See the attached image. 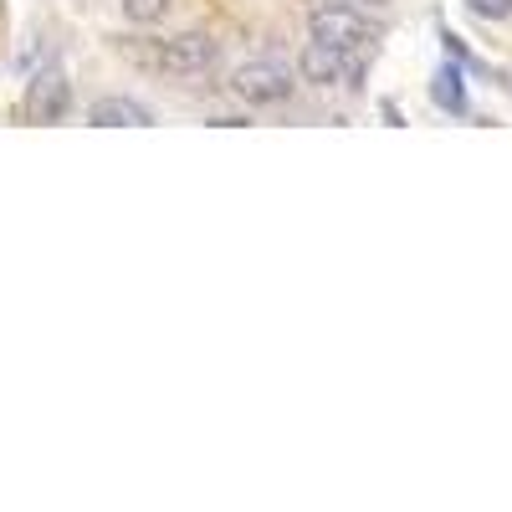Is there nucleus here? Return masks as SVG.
<instances>
[{
  "mask_svg": "<svg viewBox=\"0 0 512 512\" xmlns=\"http://www.w3.org/2000/svg\"><path fill=\"white\" fill-rule=\"evenodd\" d=\"M216 62H221V41L210 31H180V36L159 41V67L169 77H180V82H195L205 72H216Z\"/></svg>",
  "mask_w": 512,
  "mask_h": 512,
  "instance_id": "nucleus-3",
  "label": "nucleus"
},
{
  "mask_svg": "<svg viewBox=\"0 0 512 512\" xmlns=\"http://www.w3.org/2000/svg\"><path fill=\"white\" fill-rule=\"evenodd\" d=\"M67 108H72V82H67V72L47 67V72H36V77L26 82V113H31L36 123H57V118H67Z\"/></svg>",
  "mask_w": 512,
  "mask_h": 512,
  "instance_id": "nucleus-5",
  "label": "nucleus"
},
{
  "mask_svg": "<svg viewBox=\"0 0 512 512\" xmlns=\"http://www.w3.org/2000/svg\"><path fill=\"white\" fill-rule=\"evenodd\" d=\"M297 88V72L277 57H251L231 72V98H241L246 108H277L287 103Z\"/></svg>",
  "mask_w": 512,
  "mask_h": 512,
  "instance_id": "nucleus-1",
  "label": "nucleus"
},
{
  "mask_svg": "<svg viewBox=\"0 0 512 512\" xmlns=\"http://www.w3.org/2000/svg\"><path fill=\"white\" fill-rule=\"evenodd\" d=\"M297 77L323 93H359L364 52H338V47H323V41H308L303 57H297Z\"/></svg>",
  "mask_w": 512,
  "mask_h": 512,
  "instance_id": "nucleus-2",
  "label": "nucleus"
},
{
  "mask_svg": "<svg viewBox=\"0 0 512 512\" xmlns=\"http://www.w3.org/2000/svg\"><path fill=\"white\" fill-rule=\"evenodd\" d=\"M88 123H93V128H149L154 118H149V108L134 103V98H98V103L88 108Z\"/></svg>",
  "mask_w": 512,
  "mask_h": 512,
  "instance_id": "nucleus-6",
  "label": "nucleus"
},
{
  "mask_svg": "<svg viewBox=\"0 0 512 512\" xmlns=\"http://www.w3.org/2000/svg\"><path fill=\"white\" fill-rule=\"evenodd\" d=\"M436 82H441L436 98H441V103H451V108H461V77H456V72H441Z\"/></svg>",
  "mask_w": 512,
  "mask_h": 512,
  "instance_id": "nucleus-9",
  "label": "nucleus"
},
{
  "mask_svg": "<svg viewBox=\"0 0 512 512\" xmlns=\"http://www.w3.org/2000/svg\"><path fill=\"white\" fill-rule=\"evenodd\" d=\"M308 31L313 41H323V47H338V52H369L379 41V26H369L359 11L349 6H318L308 16Z\"/></svg>",
  "mask_w": 512,
  "mask_h": 512,
  "instance_id": "nucleus-4",
  "label": "nucleus"
},
{
  "mask_svg": "<svg viewBox=\"0 0 512 512\" xmlns=\"http://www.w3.org/2000/svg\"><path fill=\"white\" fill-rule=\"evenodd\" d=\"M472 6V16H482V21H507L512 16V0H466Z\"/></svg>",
  "mask_w": 512,
  "mask_h": 512,
  "instance_id": "nucleus-8",
  "label": "nucleus"
},
{
  "mask_svg": "<svg viewBox=\"0 0 512 512\" xmlns=\"http://www.w3.org/2000/svg\"><path fill=\"white\" fill-rule=\"evenodd\" d=\"M118 6H123V16L134 21V26H159L175 0H118Z\"/></svg>",
  "mask_w": 512,
  "mask_h": 512,
  "instance_id": "nucleus-7",
  "label": "nucleus"
}]
</instances>
